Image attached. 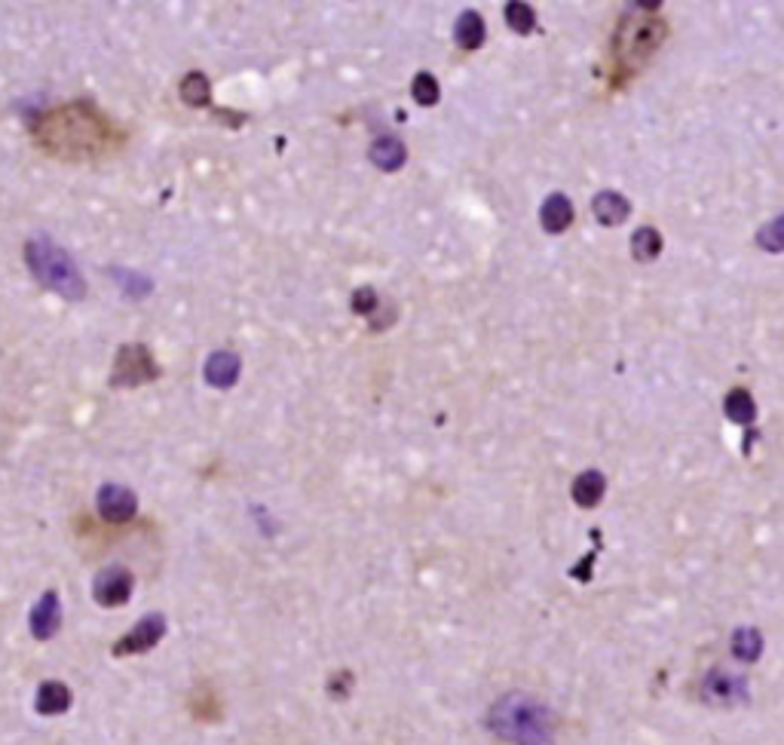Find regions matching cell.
<instances>
[{"label":"cell","instance_id":"16","mask_svg":"<svg viewBox=\"0 0 784 745\" xmlns=\"http://www.w3.org/2000/svg\"><path fill=\"white\" fill-rule=\"evenodd\" d=\"M34 708L40 715H64L71 708V691L62 682H43L38 687Z\"/></svg>","mask_w":784,"mask_h":745},{"label":"cell","instance_id":"6","mask_svg":"<svg viewBox=\"0 0 784 745\" xmlns=\"http://www.w3.org/2000/svg\"><path fill=\"white\" fill-rule=\"evenodd\" d=\"M166 635V619L162 614H150V617H141L126 632L123 638L113 645V657H132V654H148L150 647H157Z\"/></svg>","mask_w":784,"mask_h":745},{"label":"cell","instance_id":"2","mask_svg":"<svg viewBox=\"0 0 784 745\" xmlns=\"http://www.w3.org/2000/svg\"><path fill=\"white\" fill-rule=\"evenodd\" d=\"M487 731L506 745H552L555 715L536 696L506 694L487 712Z\"/></svg>","mask_w":784,"mask_h":745},{"label":"cell","instance_id":"3","mask_svg":"<svg viewBox=\"0 0 784 745\" xmlns=\"http://www.w3.org/2000/svg\"><path fill=\"white\" fill-rule=\"evenodd\" d=\"M668 38V26L662 22L659 16L653 13H625L616 38H613L611 64L613 87H623L632 77L653 59V52L659 50Z\"/></svg>","mask_w":784,"mask_h":745},{"label":"cell","instance_id":"17","mask_svg":"<svg viewBox=\"0 0 784 745\" xmlns=\"http://www.w3.org/2000/svg\"><path fill=\"white\" fill-rule=\"evenodd\" d=\"M178 96H181L187 108H209L212 105V83H209V77L202 74V71H190L181 80Z\"/></svg>","mask_w":784,"mask_h":745},{"label":"cell","instance_id":"13","mask_svg":"<svg viewBox=\"0 0 784 745\" xmlns=\"http://www.w3.org/2000/svg\"><path fill=\"white\" fill-rule=\"evenodd\" d=\"M592 209H595V218H598L601 225H607V228L623 225L625 218H628V212H632L628 200H625L623 193H616V190H604V193H598V197L592 200Z\"/></svg>","mask_w":784,"mask_h":745},{"label":"cell","instance_id":"18","mask_svg":"<svg viewBox=\"0 0 784 745\" xmlns=\"http://www.w3.org/2000/svg\"><path fill=\"white\" fill-rule=\"evenodd\" d=\"M454 38H457V43H460V50L466 52L478 50V47L485 43V19H482L478 13H473V10H466V13L457 19Z\"/></svg>","mask_w":784,"mask_h":745},{"label":"cell","instance_id":"24","mask_svg":"<svg viewBox=\"0 0 784 745\" xmlns=\"http://www.w3.org/2000/svg\"><path fill=\"white\" fill-rule=\"evenodd\" d=\"M506 22H509V28L515 34H530L536 26V16L522 0H509V3H506Z\"/></svg>","mask_w":784,"mask_h":745},{"label":"cell","instance_id":"23","mask_svg":"<svg viewBox=\"0 0 784 745\" xmlns=\"http://www.w3.org/2000/svg\"><path fill=\"white\" fill-rule=\"evenodd\" d=\"M763 650V638H760L757 629H738L733 638V654L742 663H754Z\"/></svg>","mask_w":784,"mask_h":745},{"label":"cell","instance_id":"12","mask_svg":"<svg viewBox=\"0 0 784 745\" xmlns=\"http://www.w3.org/2000/svg\"><path fill=\"white\" fill-rule=\"evenodd\" d=\"M368 157H371V163L377 166V169H384V172H396V169H401L405 160H408V151H405V145H401L396 136H380V139L371 145Z\"/></svg>","mask_w":784,"mask_h":745},{"label":"cell","instance_id":"20","mask_svg":"<svg viewBox=\"0 0 784 745\" xmlns=\"http://www.w3.org/2000/svg\"><path fill=\"white\" fill-rule=\"evenodd\" d=\"M632 252L637 261H653L662 252V234L656 228H637V234L632 237Z\"/></svg>","mask_w":784,"mask_h":745},{"label":"cell","instance_id":"27","mask_svg":"<svg viewBox=\"0 0 784 745\" xmlns=\"http://www.w3.org/2000/svg\"><path fill=\"white\" fill-rule=\"evenodd\" d=\"M377 307H380V298H377V291H374L371 286H361V289L353 295V310H356V314L371 316Z\"/></svg>","mask_w":784,"mask_h":745},{"label":"cell","instance_id":"25","mask_svg":"<svg viewBox=\"0 0 784 745\" xmlns=\"http://www.w3.org/2000/svg\"><path fill=\"white\" fill-rule=\"evenodd\" d=\"M411 92H414V101H417V105H424V108H429V105H436L438 96H441V89H438V80L433 74H429V71H420V74L414 77Z\"/></svg>","mask_w":784,"mask_h":745},{"label":"cell","instance_id":"1","mask_svg":"<svg viewBox=\"0 0 784 745\" xmlns=\"http://www.w3.org/2000/svg\"><path fill=\"white\" fill-rule=\"evenodd\" d=\"M31 136L43 153L64 163L111 157L126 145V129L101 115L92 101H68L34 117Z\"/></svg>","mask_w":784,"mask_h":745},{"label":"cell","instance_id":"7","mask_svg":"<svg viewBox=\"0 0 784 745\" xmlns=\"http://www.w3.org/2000/svg\"><path fill=\"white\" fill-rule=\"evenodd\" d=\"M132 586H136L132 574L126 568H120V565H113V568H105L99 577H96V583H92V598H96L101 607H120L129 602Z\"/></svg>","mask_w":784,"mask_h":745},{"label":"cell","instance_id":"22","mask_svg":"<svg viewBox=\"0 0 784 745\" xmlns=\"http://www.w3.org/2000/svg\"><path fill=\"white\" fill-rule=\"evenodd\" d=\"M190 708H193V718H202V721L221 718V699H218V694L209 691V687H197V691H193V696H190Z\"/></svg>","mask_w":784,"mask_h":745},{"label":"cell","instance_id":"26","mask_svg":"<svg viewBox=\"0 0 784 745\" xmlns=\"http://www.w3.org/2000/svg\"><path fill=\"white\" fill-rule=\"evenodd\" d=\"M757 242L760 249H766V252H784V216L775 218L766 228H760Z\"/></svg>","mask_w":784,"mask_h":745},{"label":"cell","instance_id":"10","mask_svg":"<svg viewBox=\"0 0 784 745\" xmlns=\"http://www.w3.org/2000/svg\"><path fill=\"white\" fill-rule=\"evenodd\" d=\"M705 699L717 706H733L738 699H745V682L726 672H711L705 682Z\"/></svg>","mask_w":784,"mask_h":745},{"label":"cell","instance_id":"19","mask_svg":"<svg viewBox=\"0 0 784 745\" xmlns=\"http://www.w3.org/2000/svg\"><path fill=\"white\" fill-rule=\"evenodd\" d=\"M723 411H726V417H730L733 424H751V420L757 417L754 396H751L747 390H742V387H735V390L726 393V399H723Z\"/></svg>","mask_w":784,"mask_h":745},{"label":"cell","instance_id":"8","mask_svg":"<svg viewBox=\"0 0 784 745\" xmlns=\"http://www.w3.org/2000/svg\"><path fill=\"white\" fill-rule=\"evenodd\" d=\"M138 509V500L136 494L129 491V488H123V485H101L99 488V513L105 522H111V525H123V522H129V518L136 516Z\"/></svg>","mask_w":784,"mask_h":745},{"label":"cell","instance_id":"21","mask_svg":"<svg viewBox=\"0 0 784 745\" xmlns=\"http://www.w3.org/2000/svg\"><path fill=\"white\" fill-rule=\"evenodd\" d=\"M111 274L120 279V291H123L126 298H132V301H141V298H148L150 291H153V286H150V279L145 277V274H136V270H117V267H113Z\"/></svg>","mask_w":784,"mask_h":745},{"label":"cell","instance_id":"11","mask_svg":"<svg viewBox=\"0 0 784 745\" xmlns=\"http://www.w3.org/2000/svg\"><path fill=\"white\" fill-rule=\"evenodd\" d=\"M239 371H242V362H239V356L230 354V350L212 354L206 359V368H202V375H206V380H209L212 387H234L239 380Z\"/></svg>","mask_w":784,"mask_h":745},{"label":"cell","instance_id":"4","mask_svg":"<svg viewBox=\"0 0 784 745\" xmlns=\"http://www.w3.org/2000/svg\"><path fill=\"white\" fill-rule=\"evenodd\" d=\"M26 265L43 289L62 295L64 301L87 298V279L80 274V267L71 258V252H64L62 246L52 242L50 237H31L26 242Z\"/></svg>","mask_w":784,"mask_h":745},{"label":"cell","instance_id":"14","mask_svg":"<svg viewBox=\"0 0 784 745\" xmlns=\"http://www.w3.org/2000/svg\"><path fill=\"white\" fill-rule=\"evenodd\" d=\"M539 221L548 234H564L573 225V202L564 193H552L539 209Z\"/></svg>","mask_w":784,"mask_h":745},{"label":"cell","instance_id":"15","mask_svg":"<svg viewBox=\"0 0 784 745\" xmlns=\"http://www.w3.org/2000/svg\"><path fill=\"white\" fill-rule=\"evenodd\" d=\"M604 491H607V481H604V476H601L598 469H585V473H579L576 481H573V500L583 506V509L598 506Z\"/></svg>","mask_w":784,"mask_h":745},{"label":"cell","instance_id":"5","mask_svg":"<svg viewBox=\"0 0 784 745\" xmlns=\"http://www.w3.org/2000/svg\"><path fill=\"white\" fill-rule=\"evenodd\" d=\"M160 378V366L145 344H123L113 356L111 387H141Z\"/></svg>","mask_w":784,"mask_h":745},{"label":"cell","instance_id":"9","mask_svg":"<svg viewBox=\"0 0 784 745\" xmlns=\"http://www.w3.org/2000/svg\"><path fill=\"white\" fill-rule=\"evenodd\" d=\"M31 635L38 638V642H50L52 635L59 632V626H62V602H59V593H43L40 595V602L34 605V610H31Z\"/></svg>","mask_w":784,"mask_h":745}]
</instances>
